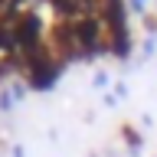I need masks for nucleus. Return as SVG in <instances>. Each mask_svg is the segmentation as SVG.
<instances>
[{
	"instance_id": "1",
	"label": "nucleus",
	"mask_w": 157,
	"mask_h": 157,
	"mask_svg": "<svg viewBox=\"0 0 157 157\" xmlns=\"http://www.w3.org/2000/svg\"><path fill=\"white\" fill-rule=\"evenodd\" d=\"M131 10H144V0H131Z\"/></svg>"
}]
</instances>
